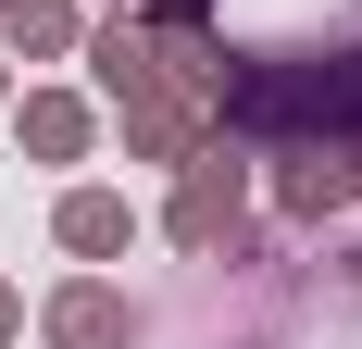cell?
I'll return each instance as SVG.
<instances>
[{
  "label": "cell",
  "instance_id": "cell-12",
  "mask_svg": "<svg viewBox=\"0 0 362 349\" xmlns=\"http://www.w3.org/2000/svg\"><path fill=\"white\" fill-rule=\"evenodd\" d=\"M100 13H138V0H100Z\"/></svg>",
  "mask_w": 362,
  "mask_h": 349
},
{
  "label": "cell",
  "instance_id": "cell-2",
  "mask_svg": "<svg viewBox=\"0 0 362 349\" xmlns=\"http://www.w3.org/2000/svg\"><path fill=\"white\" fill-rule=\"evenodd\" d=\"M112 112H125V162H187L213 138V100H187L175 75H150L138 100H112Z\"/></svg>",
  "mask_w": 362,
  "mask_h": 349
},
{
  "label": "cell",
  "instance_id": "cell-3",
  "mask_svg": "<svg viewBox=\"0 0 362 349\" xmlns=\"http://www.w3.org/2000/svg\"><path fill=\"white\" fill-rule=\"evenodd\" d=\"M50 349H138V300H125V287L112 275H75V287H50Z\"/></svg>",
  "mask_w": 362,
  "mask_h": 349
},
{
  "label": "cell",
  "instance_id": "cell-1",
  "mask_svg": "<svg viewBox=\"0 0 362 349\" xmlns=\"http://www.w3.org/2000/svg\"><path fill=\"white\" fill-rule=\"evenodd\" d=\"M163 237L187 249V262H262L250 237V162H238V138H200L175 162V212H163Z\"/></svg>",
  "mask_w": 362,
  "mask_h": 349
},
{
  "label": "cell",
  "instance_id": "cell-7",
  "mask_svg": "<svg viewBox=\"0 0 362 349\" xmlns=\"http://www.w3.org/2000/svg\"><path fill=\"white\" fill-rule=\"evenodd\" d=\"M0 37H13L25 63H50V50L88 37V13H75V0H0Z\"/></svg>",
  "mask_w": 362,
  "mask_h": 349
},
{
  "label": "cell",
  "instance_id": "cell-6",
  "mask_svg": "<svg viewBox=\"0 0 362 349\" xmlns=\"http://www.w3.org/2000/svg\"><path fill=\"white\" fill-rule=\"evenodd\" d=\"M13 125H25L37 162H88V138H100V112L75 100V88H13Z\"/></svg>",
  "mask_w": 362,
  "mask_h": 349
},
{
  "label": "cell",
  "instance_id": "cell-9",
  "mask_svg": "<svg viewBox=\"0 0 362 349\" xmlns=\"http://www.w3.org/2000/svg\"><path fill=\"white\" fill-rule=\"evenodd\" d=\"M13 337H25V300H13V287H0V349H13Z\"/></svg>",
  "mask_w": 362,
  "mask_h": 349
},
{
  "label": "cell",
  "instance_id": "cell-8",
  "mask_svg": "<svg viewBox=\"0 0 362 349\" xmlns=\"http://www.w3.org/2000/svg\"><path fill=\"white\" fill-rule=\"evenodd\" d=\"M150 25H200V0H150Z\"/></svg>",
  "mask_w": 362,
  "mask_h": 349
},
{
  "label": "cell",
  "instance_id": "cell-11",
  "mask_svg": "<svg viewBox=\"0 0 362 349\" xmlns=\"http://www.w3.org/2000/svg\"><path fill=\"white\" fill-rule=\"evenodd\" d=\"M0 100H13V63H0Z\"/></svg>",
  "mask_w": 362,
  "mask_h": 349
},
{
  "label": "cell",
  "instance_id": "cell-10",
  "mask_svg": "<svg viewBox=\"0 0 362 349\" xmlns=\"http://www.w3.org/2000/svg\"><path fill=\"white\" fill-rule=\"evenodd\" d=\"M337 287H350V300H362V237H350V249H337Z\"/></svg>",
  "mask_w": 362,
  "mask_h": 349
},
{
  "label": "cell",
  "instance_id": "cell-4",
  "mask_svg": "<svg viewBox=\"0 0 362 349\" xmlns=\"http://www.w3.org/2000/svg\"><path fill=\"white\" fill-rule=\"evenodd\" d=\"M50 237H63L75 262H125V249H138V200H125V187H63Z\"/></svg>",
  "mask_w": 362,
  "mask_h": 349
},
{
  "label": "cell",
  "instance_id": "cell-5",
  "mask_svg": "<svg viewBox=\"0 0 362 349\" xmlns=\"http://www.w3.org/2000/svg\"><path fill=\"white\" fill-rule=\"evenodd\" d=\"M75 50H88V75H100V100H138L150 75H163V37H150L138 13H112V25H88Z\"/></svg>",
  "mask_w": 362,
  "mask_h": 349
}]
</instances>
